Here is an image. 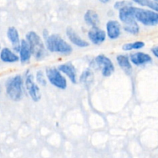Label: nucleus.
Returning <instances> with one entry per match:
<instances>
[{
  "mask_svg": "<svg viewBox=\"0 0 158 158\" xmlns=\"http://www.w3.org/2000/svg\"><path fill=\"white\" fill-rule=\"evenodd\" d=\"M44 43L48 52L63 56H69L73 52V48L71 44L57 33H51L44 40Z\"/></svg>",
  "mask_w": 158,
  "mask_h": 158,
  "instance_id": "1",
  "label": "nucleus"
},
{
  "mask_svg": "<svg viewBox=\"0 0 158 158\" xmlns=\"http://www.w3.org/2000/svg\"><path fill=\"white\" fill-rule=\"evenodd\" d=\"M25 39L30 45L32 55L35 60L37 61L43 60L47 57L48 52L43 37L36 32L30 30L27 33Z\"/></svg>",
  "mask_w": 158,
  "mask_h": 158,
  "instance_id": "2",
  "label": "nucleus"
},
{
  "mask_svg": "<svg viewBox=\"0 0 158 158\" xmlns=\"http://www.w3.org/2000/svg\"><path fill=\"white\" fill-rule=\"evenodd\" d=\"M24 89V77L20 74L10 77L6 82V92L12 101H20L23 96Z\"/></svg>",
  "mask_w": 158,
  "mask_h": 158,
  "instance_id": "3",
  "label": "nucleus"
},
{
  "mask_svg": "<svg viewBox=\"0 0 158 158\" xmlns=\"http://www.w3.org/2000/svg\"><path fill=\"white\" fill-rule=\"evenodd\" d=\"M45 74L48 81L52 86L60 90H65L68 88V79L59 71L57 67H47Z\"/></svg>",
  "mask_w": 158,
  "mask_h": 158,
  "instance_id": "4",
  "label": "nucleus"
},
{
  "mask_svg": "<svg viewBox=\"0 0 158 158\" xmlns=\"http://www.w3.org/2000/svg\"><path fill=\"white\" fill-rule=\"evenodd\" d=\"M95 67L97 69L100 70L103 77H109L113 74L115 71V64L112 59L103 54H98L92 60L91 63V68Z\"/></svg>",
  "mask_w": 158,
  "mask_h": 158,
  "instance_id": "5",
  "label": "nucleus"
},
{
  "mask_svg": "<svg viewBox=\"0 0 158 158\" xmlns=\"http://www.w3.org/2000/svg\"><path fill=\"white\" fill-rule=\"evenodd\" d=\"M135 19L139 23L145 27L158 26V13L150 9L136 7Z\"/></svg>",
  "mask_w": 158,
  "mask_h": 158,
  "instance_id": "6",
  "label": "nucleus"
},
{
  "mask_svg": "<svg viewBox=\"0 0 158 158\" xmlns=\"http://www.w3.org/2000/svg\"><path fill=\"white\" fill-rule=\"evenodd\" d=\"M24 87L29 96L34 102H38L42 98V94L40 92V88L35 81V77L32 73L29 71L23 76Z\"/></svg>",
  "mask_w": 158,
  "mask_h": 158,
  "instance_id": "7",
  "label": "nucleus"
},
{
  "mask_svg": "<svg viewBox=\"0 0 158 158\" xmlns=\"http://www.w3.org/2000/svg\"><path fill=\"white\" fill-rule=\"evenodd\" d=\"M122 23L116 19H109L106 24V31L107 38L111 40L118 39L122 34Z\"/></svg>",
  "mask_w": 158,
  "mask_h": 158,
  "instance_id": "8",
  "label": "nucleus"
},
{
  "mask_svg": "<svg viewBox=\"0 0 158 158\" xmlns=\"http://www.w3.org/2000/svg\"><path fill=\"white\" fill-rule=\"evenodd\" d=\"M87 36L89 42L94 45H101L105 43L107 39L105 30H102L99 27H90L87 33Z\"/></svg>",
  "mask_w": 158,
  "mask_h": 158,
  "instance_id": "9",
  "label": "nucleus"
},
{
  "mask_svg": "<svg viewBox=\"0 0 158 158\" xmlns=\"http://www.w3.org/2000/svg\"><path fill=\"white\" fill-rule=\"evenodd\" d=\"M65 34H66L71 44H73L77 48H86L89 46V42L87 41L86 40L83 39L72 27H67L65 30Z\"/></svg>",
  "mask_w": 158,
  "mask_h": 158,
  "instance_id": "10",
  "label": "nucleus"
},
{
  "mask_svg": "<svg viewBox=\"0 0 158 158\" xmlns=\"http://www.w3.org/2000/svg\"><path fill=\"white\" fill-rule=\"evenodd\" d=\"M57 68L72 84L76 85L78 82L77 69L71 62H66L59 64Z\"/></svg>",
  "mask_w": 158,
  "mask_h": 158,
  "instance_id": "11",
  "label": "nucleus"
},
{
  "mask_svg": "<svg viewBox=\"0 0 158 158\" xmlns=\"http://www.w3.org/2000/svg\"><path fill=\"white\" fill-rule=\"evenodd\" d=\"M129 57L132 64L136 67L144 66L147 64L151 63L153 59L149 54L143 51H133L129 54Z\"/></svg>",
  "mask_w": 158,
  "mask_h": 158,
  "instance_id": "12",
  "label": "nucleus"
},
{
  "mask_svg": "<svg viewBox=\"0 0 158 158\" xmlns=\"http://www.w3.org/2000/svg\"><path fill=\"white\" fill-rule=\"evenodd\" d=\"M136 7L133 5L126 6L118 11V17L121 23H127L136 20L135 19V10Z\"/></svg>",
  "mask_w": 158,
  "mask_h": 158,
  "instance_id": "13",
  "label": "nucleus"
},
{
  "mask_svg": "<svg viewBox=\"0 0 158 158\" xmlns=\"http://www.w3.org/2000/svg\"><path fill=\"white\" fill-rule=\"evenodd\" d=\"M7 38L10 42L12 46V49L18 54L19 48H20L21 40L19 37V33L17 29L15 27H10L6 32Z\"/></svg>",
  "mask_w": 158,
  "mask_h": 158,
  "instance_id": "14",
  "label": "nucleus"
},
{
  "mask_svg": "<svg viewBox=\"0 0 158 158\" xmlns=\"http://www.w3.org/2000/svg\"><path fill=\"white\" fill-rule=\"evenodd\" d=\"M18 55L19 57V61L23 64L29 63L33 57L30 45H29L28 42L26 40V39L21 40L20 48H19V52H18Z\"/></svg>",
  "mask_w": 158,
  "mask_h": 158,
  "instance_id": "15",
  "label": "nucleus"
},
{
  "mask_svg": "<svg viewBox=\"0 0 158 158\" xmlns=\"http://www.w3.org/2000/svg\"><path fill=\"white\" fill-rule=\"evenodd\" d=\"M116 63L121 70L127 75H131L133 72V64L127 54H118L115 57Z\"/></svg>",
  "mask_w": 158,
  "mask_h": 158,
  "instance_id": "16",
  "label": "nucleus"
},
{
  "mask_svg": "<svg viewBox=\"0 0 158 158\" xmlns=\"http://www.w3.org/2000/svg\"><path fill=\"white\" fill-rule=\"evenodd\" d=\"M0 60L3 63L13 64L19 61V55L13 49L9 48H2L0 51Z\"/></svg>",
  "mask_w": 158,
  "mask_h": 158,
  "instance_id": "17",
  "label": "nucleus"
},
{
  "mask_svg": "<svg viewBox=\"0 0 158 158\" xmlns=\"http://www.w3.org/2000/svg\"><path fill=\"white\" fill-rule=\"evenodd\" d=\"M95 75L91 68H87L83 70L78 78V82L84 86L85 89H89L94 82Z\"/></svg>",
  "mask_w": 158,
  "mask_h": 158,
  "instance_id": "18",
  "label": "nucleus"
},
{
  "mask_svg": "<svg viewBox=\"0 0 158 158\" xmlns=\"http://www.w3.org/2000/svg\"><path fill=\"white\" fill-rule=\"evenodd\" d=\"M84 21L90 27H99V15L94 10H88L84 14Z\"/></svg>",
  "mask_w": 158,
  "mask_h": 158,
  "instance_id": "19",
  "label": "nucleus"
},
{
  "mask_svg": "<svg viewBox=\"0 0 158 158\" xmlns=\"http://www.w3.org/2000/svg\"><path fill=\"white\" fill-rule=\"evenodd\" d=\"M123 30L125 33L133 36H137L140 32V27L136 20L123 24Z\"/></svg>",
  "mask_w": 158,
  "mask_h": 158,
  "instance_id": "20",
  "label": "nucleus"
},
{
  "mask_svg": "<svg viewBox=\"0 0 158 158\" xmlns=\"http://www.w3.org/2000/svg\"><path fill=\"white\" fill-rule=\"evenodd\" d=\"M145 47V43L142 40H136L133 42H128L122 46V50L125 52H132L142 50Z\"/></svg>",
  "mask_w": 158,
  "mask_h": 158,
  "instance_id": "21",
  "label": "nucleus"
},
{
  "mask_svg": "<svg viewBox=\"0 0 158 158\" xmlns=\"http://www.w3.org/2000/svg\"><path fill=\"white\" fill-rule=\"evenodd\" d=\"M133 3L139 5L141 7H147V9L158 13V2L153 0H131Z\"/></svg>",
  "mask_w": 158,
  "mask_h": 158,
  "instance_id": "22",
  "label": "nucleus"
},
{
  "mask_svg": "<svg viewBox=\"0 0 158 158\" xmlns=\"http://www.w3.org/2000/svg\"><path fill=\"white\" fill-rule=\"evenodd\" d=\"M34 77L35 81H36L38 85L41 86V87H46L48 81V79H47L45 71H44L43 70H38L36 72Z\"/></svg>",
  "mask_w": 158,
  "mask_h": 158,
  "instance_id": "23",
  "label": "nucleus"
},
{
  "mask_svg": "<svg viewBox=\"0 0 158 158\" xmlns=\"http://www.w3.org/2000/svg\"><path fill=\"white\" fill-rule=\"evenodd\" d=\"M133 5L132 1H129V0H119V1H116L115 3L113 4V8L115 10H120L121 9L124 8L126 6H129Z\"/></svg>",
  "mask_w": 158,
  "mask_h": 158,
  "instance_id": "24",
  "label": "nucleus"
},
{
  "mask_svg": "<svg viewBox=\"0 0 158 158\" xmlns=\"http://www.w3.org/2000/svg\"><path fill=\"white\" fill-rule=\"evenodd\" d=\"M151 53L156 58L158 59V45L154 46L151 48Z\"/></svg>",
  "mask_w": 158,
  "mask_h": 158,
  "instance_id": "25",
  "label": "nucleus"
},
{
  "mask_svg": "<svg viewBox=\"0 0 158 158\" xmlns=\"http://www.w3.org/2000/svg\"><path fill=\"white\" fill-rule=\"evenodd\" d=\"M50 32L48 31V30H47V29H44V30H43V31H42V37H43L44 40L46 39L47 37H48V36H50Z\"/></svg>",
  "mask_w": 158,
  "mask_h": 158,
  "instance_id": "26",
  "label": "nucleus"
},
{
  "mask_svg": "<svg viewBox=\"0 0 158 158\" xmlns=\"http://www.w3.org/2000/svg\"><path fill=\"white\" fill-rule=\"evenodd\" d=\"M111 0H98V2L102 4H108L109 2H110Z\"/></svg>",
  "mask_w": 158,
  "mask_h": 158,
  "instance_id": "27",
  "label": "nucleus"
},
{
  "mask_svg": "<svg viewBox=\"0 0 158 158\" xmlns=\"http://www.w3.org/2000/svg\"><path fill=\"white\" fill-rule=\"evenodd\" d=\"M1 50H2V48H1V45H0V51H1Z\"/></svg>",
  "mask_w": 158,
  "mask_h": 158,
  "instance_id": "28",
  "label": "nucleus"
},
{
  "mask_svg": "<svg viewBox=\"0 0 158 158\" xmlns=\"http://www.w3.org/2000/svg\"><path fill=\"white\" fill-rule=\"evenodd\" d=\"M153 1H156V2H158V0H153Z\"/></svg>",
  "mask_w": 158,
  "mask_h": 158,
  "instance_id": "29",
  "label": "nucleus"
},
{
  "mask_svg": "<svg viewBox=\"0 0 158 158\" xmlns=\"http://www.w3.org/2000/svg\"><path fill=\"white\" fill-rule=\"evenodd\" d=\"M0 93H1V87H0Z\"/></svg>",
  "mask_w": 158,
  "mask_h": 158,
  "instance_id": "30",
  "label": "nucleus"
}]
</instances>
